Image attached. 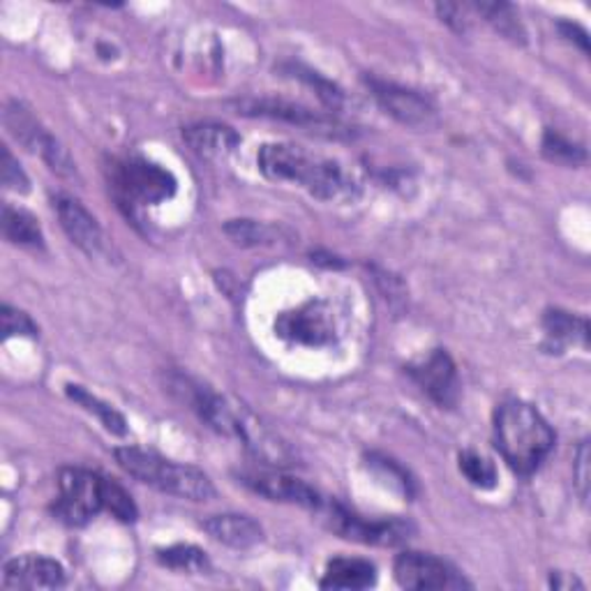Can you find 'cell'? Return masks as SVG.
<instances>
[{
    "label": "cell",
    "instance_id": "6da1fadb",
    "mask_svg": "<svg viewBox=\"0 0 591 591\" xmlns=\"http://www.w3.org/2000/svg\"><path fill=\"white\" fill-rule=\"evenodd\" d=\"M259 172L276 183H293L321 201L354 197L356 180L340 163L296 144H263L257 153Z\"/></svg>",
    "mask_w": 591,
    "mask_h": 591
},
{
    "label": "cell",
    "instance_id": "7a4b0ae2",
    "mask_svg": "<svg viewBox=\"0 0 591 591\" xmlns=\"http://www.w3.org/2000/svg\"><path fill=\"white\" fill-rule=\"evenodd\" d=\"M554 429L525 400H506L495 412V446L518 476H531L554 448Z\"/></svg>",
    "mask_w": 591,
    "mask_h": 591
},
{
    "label": "cell",
    "instance_id": "3957f363",
    "mask_svg": "<svg viewBox=\"0 0 591 591\" xmlns=\"http://www.w3.org/2000/svg\"><path fill=\"white\" fill-rule=\"evenodd\" d=\"M118 467L137 478L144 486H151L159 492L180 497L187 501H208L215 497L212 480L197 467L178 465L163 455L142 450L137 446H123L114 450Z\"/></svg>",
    "mask_w": 591,
    "mask_h": 591
},
{
    "label": "cell",
    "instance_id": "277c9868",
    "mask_svg": "<svg viewBox=\"0 0 591 591\" xmlns=\"http://www.w3.org/2000/svg\"><path fill=\"white\" fill-rule=\"evenodd\" d=\"M112 187L121 206H155L176 195L178 180L169 169L144 157H127L114 163Z\"/></svg>",
    "mask_w": 591,
    "mask_h": 591
},
{
    "label": "cell",
    "instance_id": "5b68a950",
    "mask_svg": "<svg viewBox=\"0 0 591 591\" xmlns=\"http://www.w3.org/2000/svg\"><path fill=\"white\" fill-rule=\"evenodd\" d=\"M319 514L324 516L326 527L338 533L340 539L363 543V546H380V548H393L412 539L416 527L409 520L402 518H384V520H367L354 510H349L340 501H326L321 504Z\"/></svg>",
    "mask_w": 591,
    "mask_h": 591
},
{
    "label": "cell",
    "instance_id": "8992f818",
    "mask_svg": "<svg viewBox=\"0 0 591 591\" xmlns=\"http://www.w3.org/2000/svg\"><path fill=\"white\" fill-rule=\"evenodd\" d=\"M3 123L8 132L25 151L40 155L46 167L63 178L76 176V165L63 144L35 118V114L19 100H10L3 112Z\"/></svg>",
    "mask_w": 591,
    "mask_h": 591
},
{
    "label": "cell",
    "instance_id": "52a82bcc",
    "mask_svg": "<svg viewBox=\"0 0 591 591\" xmlns=\"http://www.w3.org/2000/svg\"><path fill=\"white\" fill-rule=\"evenodd\" d=\"M104 476L82 467H65L59 474V497L53 504V516L70 527H82L104 510Z\"/></svg>",
    "mask_w": 591,
    "mask_h": 591
},
{
    "label": "cell",
    "instance_id": "ba28073f",
    "mask_svg": "<svg viewBox=\"0 0 591 591\" xmlns=\"http://www.w3.org/2000/svg\"><path fill=\"white\" fill-rule=\"evenodd\" d=\"M236 112L240 116L250 118H271V121H282L289 125H299L308 132H317L321 137H352V129H349L342 121L335 116H326L308 110L303 104H293L287 100H276V97H248V100H236L234 102Z\"/></svg>",
    "mask_w": 591,
    "mask_h": 591
},
{
    "label": "cell",
    "instance_id": "9c48e42d",
    "mask_svg": "<svg viewBox=\"0 0 591 591\" xmlns=\"http://www.w3.org/2000/svg\"><path fill=\"white\" fill-rule=\"evenodd\" d=\"M276 333L293 344L329 346L338 340V324L326 301H308L278 314Z\"/></svg>",
    "mask_w": 591,
    "mask_h": 591
},
{
    "label": "cell",
    "instance_id": "30bf717a",
    "mask_svg": "<svg viewBox=\"0 0 591 591\" xmlns=\"http://www.w3.org/2000/svg\"><path fill=\"white\" fill-rule=\"evenodd\" d=\"M395 582L402 589H465L471 582L453 563L425 552H402L393 563Z\"/></svg>",
    "mask_w": 591,
    "mask_h": 591
},
{
    "label": "cell",
    "instance_id": "8fae6325",
    "mask_svg": "<svg viewBox=\"0 0 591 591\" xmlns=\"http://www.w3.org/2000/svg\"><path fill=\"white\" fill-rule=\"evenodd\" d=\"M365 86L370 89L372 97L377 100L382 110L397 123L416 129L433 127L437 123V106L427 95L397 86L393 82H384V79L377 76H365Z\"/></svg>",
    "mask_w": 591,
    "mask_h": 591
},
{
    "label": "cell",
    "instance_id": "7c38bea8",
    "mask_svg": "<svg viewBox=\"0 0 591 591\" xmlns=\"http://www.w3.org/2000/svg\"><path fill=\"white\" fill-rule=\"evenodd\" d=\"M416 386L442 409H453L460 400V377L458 367L448 356L446 349H435L421 363L407 367Z\"/></svg>",
    "mask_w": 591,
    "mask_h": 591
},
{
    "label": "cell",
    "instance_id": "4fadbf2b",
    "mask_svg": "<svg viewBox=\"0 0 591 591\" xmlns=\"http://www.w3.org/2000/svg\"><path fill=\"white\" fill-rule=\"evenodd\" d=\"M240 483L252 492L282 504H296L301 508L319 510L324 497L319 495L305 480L282 474V471H246L240 474Z\"/></svg>",
    "mask_w": 591,
    "mask_h": 591
},
{
    "label": "cell",
    "instance_id": "5bb4252c",
    "mask_svg": "<svg viewBox=\"0 0 591 591\" xmlns=\"http://www.w3.org/2000/svg\"><path fill=\"white\" fill-rule=\"evenodd\" d=\"M53 210L59 215L63 231L79 250L89 257H97L104 250L102 227L82 201L70 195H56L53 197Z\"/></svg>",
    "mask_w": 591,
    "mask_h": 591
},
{
    "label": "cell",
    "instance_id": "9a60e30c",
    "mask_svg": "<svg viewBox=\"0 0 591 591\" xmlns=\"http://www.w3.org/2000/svg\"><path fill=\"white\" fill-rule=\"evenodd\" d=\"M65 584V569L56 559L42 554H23L3 567L6 589H56Z\"/></svg>",
    "mask_w": 591,
    "mask_h": 591
},
{
    "label": "cell",
    "instance_id": "2e32d148",
    "mask_svg": "<svg viewBox=\"0 0 591 591\" xmlns=\"http://www.w3.org/2000/svg\"><path fill=\"white\" fill-rule=\"evenodd\" d=\"M201 529L218 541L234 550H250L263 541V529L250 516L238 514H222V516H208L201 520Z\"/></svg>",
    "mask_w": 591,
    "mask_h": 591
},
{
    "label": "cell",
    "instance_id": "e0dca14e",
    "mask_svg": "<svg viewBox=\"0 0 591 591\" xmlns=\"http://www.w3.org/2000/svg\"><path fill=\"white\" fill-rule=\"evenodd\" d=\"M183 142L201 159H225L240 146L238 132L220 123L187 125L183 129Z\"/></svg>",
    "mask_w": 591,
    "mask_h": 591
},
{
    "label": "cell",
    "instance_id": "ac0fdd59",
    "mask_svg": "<svg viewBox=\"0 0 591 591\" xmlns=\"http://www.w3.org/2000/svg\"><path fill=\"white\" fill-rule=\"evenodd\" d=\"M377 582V569L367 559L335 557L329 561L326 573L321 578V589H367Z\"/></svg>",
    "mask_w": 591,
    "mask_h": 591
},
{
    "label": "cell",
    "instance_id": "d6986e66",
    "mask_svg": "<svg viewBox=\"0 0 591 591\" xmlns=\"http://www.w3.org/2000/svg\"><path fill=\"white\" fill-rule=\"evenodd\" d=\"M543 331L550 349H557V352L571 344L589 349V324L584 317H576L559 308L548 310L543 314Z\"/></svg>",
    "mask_w": 591,
    "mask_h": 591
},
{
    "label": "cell",
    "instance_id": "ffe728a7",
    "mask_svg": "<svg viewBox=\"0 0 591 591\" xmlns=\"http://www.w3.org/2000/svg\"><path fill=\"white\" fill-rule=\"evenodd\" d=\"M0 225H3V236L10 240L12 246L31 248V250L44 248V234L33 212L12 206V204H6Z\"/></svg>",
    "mask_w": 591,
    "mask_h": 591
},
{
    "label": "cell",
    "instance_id": "44dd1931",
    "mask_svg": "<svg viewBox=\"0 0 591 591\" xmlns=\"http://www.w3.org/2000/svg\"><path fill=\"white\" fill-rule=\"evenodd\" d=\"M467 6L474 17L486 19L501 38L510 40L514 44L527 42V31L520 21V14L510 3H486V0H483V3H467Z\"/></svg>",
    "mask_w": 591,
    "mask_h": 591
},
{
    "label": "cell",
    "instance_id": "7402d4cb",
    "mask_svg": "<svg viewBox=\"0 0 591 591\" xmlns=\"http://www.w3.org/2000/svg\"><path fill=\"white\" fill-rule=\"evenodd\" d=\"M65 395L76 402L79 407H84L89 414H95L97 421L104 425L106 433H112L116 437H125L127 435V421L123 418V414H118L112 405H106L100 397L91 395L84 386H76V384H68L65 386Z\"/></svg>",
    "mask_w": 591,
    "mask_h": 591
},
{
    "label": "cell",
    "instance_id": "603a6c76",
    "mask_svg": "<svg viewBox=\"0 0 591 591\" xmlns=\"http://www.w3.org/2000/svg\"><path fill=\"white\" fill-rule=\"evenodd\" d=\"M225 234L240 248L276 246L282 236V231L278 227L263 225L257 220H229L225 225Z\"/></svg>",
    "mask_w": 591,
    "mask_h": 591
},
{
    "label": "cell",
    "instance_id": "cb8c5ba5",
    "mask_svg": "<svg viewBox=\"0 0 591 591\" xmlns=\"http://www.w3.org/2000/svg\"><path fill=\"white\" fill-rule=\"evenodd\" d=\"M282 72H287L293 79H301L303 84H308L310 89H314L317 97L321 100V104H324L329 112H340L342 110L344 93H342L340 86H335L333 82H329L326 76H321L319 72H312V70H308L303 65H293V63L284 65Z\"/></svg>",
    "mask_w": 591,
    "mask_h": 591
},
{
    "label": "cell",
    "instance_id": "d4e9b609",
    "mask_svg": "<svg viewBox=\"0 0 591 591\" xmlns=\"http://www.w3.org/2000/svg\"><path fill=\"white\" fill-rule=\"evenodd\" d=\"M365 465H367V469H372L374 474H377L382 480H386V483L391 480V488L400 490L407 499L416 497V480H414V476L405 467H400L395 460H391V458H386V455H380V453H370L365 458Z\"/></svg>",
    "mask_w": 591,
    "mask_h": 591
},
{
    "label": "cell",
    "instance_id": "484cf974",
    "mask_svg": "<svg viewBox=\"0 0 591 591\" xmlns=\"http://www.w3.org/2000/svg\"><path fill=\"white\" fill-rule=\"evenodd\" d=\"M157 561L167 569L185 573H204L208 569V557L195 546H172L167 550H157Z\"/></svg>",
    "mask_w": 591,
    "mask_h": 591
},
{
    "label": "cell",
    "instance_id": "4316f807",
    "mask_svg": "<svg viewBox=\"0 0 591 591\" xmlns=\"http://www.w3.org/2000/svg\"><path fill=\"white\" fill-rule=\"evenodd\" d=\"M543 155L550 159V163L567 165V167H578L587 163V151L569 142L563 134L554 129H546L543 134Z\"/></svg>",
    "mask_w": 591,
    "mask_h": 591
},
{
    "label": "cell",
    "instance_id": "83f0119b",
    "mask_svg": "<svg viewBox=\"0 0 591 591\" xmlns=\"http://www.w3.org/2000/svg\"><path fill=\"white\" fill-rule=\"evenodd\" d=\"M460 471L465 474V478L471 483L474 488H480V490H492L499 480L497 467L488 458H483V455L474 450L460 453Z\"/></svg>",
    "mask_w": 591,
    "mask_h": 591
},
{
    "label": "cell",
    "instance_id": "f1b7e54d",
    "mask_svg": "<svg viewBox=\"0 0 591 591\" xmlns=\"http://www.w3.org/2000/svg\"><path fill=\"white\" fill-rule=\"evenodd\" d=\"M104 510L106 514H112L116 520L121 522H137L139 518V510L137 504L132 501V497L118 486L116 480L106 478V490H104Z\"/></svg>",
    "mask_w": 591,
    "mask_h": 591
},
{
    "label": "cell",
    "instance_id": "f546056e",
    "mask_svg": "<svg viewBox=\"0 0 591 591\" xmlns=\"http://www.w3.org/2000/svg\"><path fill=\"white\" fill-rule=\"evenodd\" d=\"M0 178H3V185L8 187V190H12L17 195L31 193V180L21 169L19 159L10 153V148L0 151Z\"/></svg>",
    "mask_w": 591,
    "mask_h": 591
},
{
    "label": "cell",
    "instance_id": "4dcf8cb0",
    "mask_svg": "<svg viewBox=\"0 0 591 591\" xmlns=\"http://www.w3.org/2000/svg\"><path fill=\"white\" fill-rule=\"evenodd\" d=\"M0 319H3V340H10V338H19V335H25V338H38L40 335V329L35 326V321L12 308V305H3V310H0Z\"/></svg>",
    "mask_w": 591,
    "mask_h": 591
},
{
    "label": "cell",
    "instance_id": "1f68e13d",
    "mask_svg": "<svg viewBox=\"0 0 591 591\" xmlns=\"http://www.w3.org/2000/svg\"><path fill=\"white\" fill-rule=\"evenodd\" d=\"M437 14L442 17V21L455 33H467L469 31V8L467 3H439L437 6Z\"/></svg>",
    "mask_w": 591,
    "mask_h": 591
},
{
    "label": "cell",
    "instance_id": "d6a6232c",
    "mask_svg": "<svg viewBox=\"0 0 591 591\" xmlns=\"http://www.w3.org/2000/svg\"><path fill=\"white\" fill-rule=\"evenodd\" d=\"M589 442H580L578 453H576V463H573V478L580 492V499L587 504L589 499Z\"/></svg>",
    "mask_w": 591,
    "mask_h": 591
},
{
    "label": "cell",
    "instance_id": "836d02e7",
    "mask_svg": "<svg viewBox=\"0 0 591 591\" xmlns=\"http://www.w3.org/2000/svg\"><path fill=\"white\" fill-rule=\"evenodd\" d=\"M559 31H561L563 38L576 40L584 53L589 51V38H587V31L582 29V25L571 23V21H561V23H559Z\"/></svg>",
    "mask_w": 591,
    "mask_h": 591
},
{
    "label": "cell",
    "instance_id": "e575fe53",
    "mask_svg": "<svg viewBox=\"0 0 591 591\" xmlns=\"http://www.w3.org/2000/svg\"><path fill=\"white\" fill-rule=\"evenodd\" d=\"M550 584H552L554 589H573V587L584 589V584H582L576 576H569V573H552Z\"/></svg>",
    "mask_w": 591,
    "mask_h": 591
},
{
    "label": "cell",
    "instance_id": "d590c367",
    "mask_svg": "<svg viewBox=\"0 0 591 591\" xmlns=\"http://www.w3.org/2000/svg\"><path fill=\"white\" fill-rule=\"evenodd\" d=\"M312 261L314 263H319V266H326V268H342L344 263L338 259V257H333V255H312Z\"/></svg>",
    "mask_w": 591,
    "mask_h": 591
}]
</instances>
